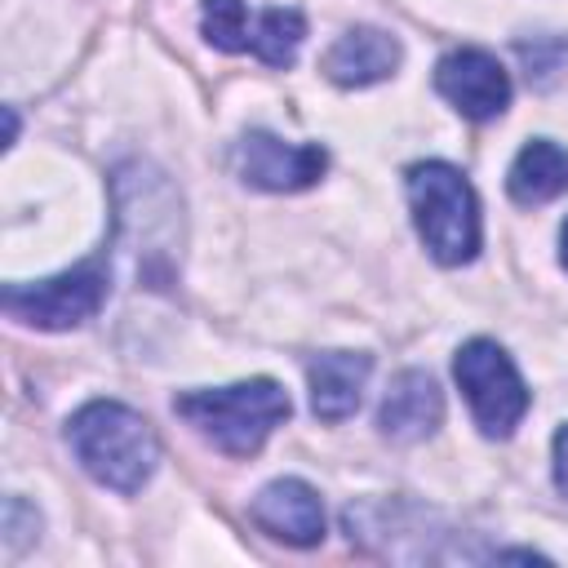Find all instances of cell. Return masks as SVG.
I'll return each instance as SVG.
<instances>
[{"instance_id":"obj_1","label":"cell","mask_w":568,"mask_h":568,"mask_svg":"<svg viewBox=\"0 0 568 568\" xmlns=\"http://www.w3.org/2000/svg\"><path fill=\"white\" fill-rule=\"evenodd\" d=\"M67 444L75 462L111 493H138L160 466V435L120 399H93L71 413Z\"/></svg>"},{"instance_id":"obj_2","label":"cell","mask_w":568,"mask_h":568,"mask_svg":"<svg viewBox=\"0 0 568 568\" xmlns=\"http://www.w3.org/2000/svg\"><path fill=\"white\" fill-rule=\"evenodd\" d=\"M288 390L271 377L235 382V386H209V390H186L173 399V413L186 417L213 448L226 457H253L266 435L288 417Z\"/></svg>"},{"instance_id":"obj_3","label":"cell","mask_w":568,"mask_h":568,"mask_svg":"<svg viewBox=\"0 0 568 568\" xmlns=\"http://www.w3.org/2000/svg\"><path fill=\"white\" fill-rule=\"evenodd\" d=\"M408 204H413L417 235L435 262L462 266L479 253V235H484L479 200L462 169H453L444 160L413 164L408 169Z\"/></svg>"},{"instance_id":"obj_4","label":"cell","mask_w":568,"mask_h":568,"mask_svg":"<svg viewBox=\"0 0 568 568\" xmlns=\"http://www.w3.org/2000/svg\"><path fill=\"white\" fill-rule=\"evenodd\" d=\"M106 288H111V253L98 248L93 257L49 275V280H36V284H9L0 293L9 320L18 324H31V328H80L84 320H93L106 302Z\"/></svg>"},{"instance_id":"obj_5","label":"cell","mask_w":568,"mask_h":568,"mask_svg":"<svg viewBox=\"0 0 568 568\" xmlns=\"http://www.w3.org/2000/svg\"><path fill=\"white\" fill-rule=\"evenodd\" d=\"M453 377H457V386H462V395H466L479 430L493 435V439H506L519 426V417L528 413V386H524L519 368L488 337H470L457 351Z\"/></svg>"},{"instance_id":"obj_6","label":"cell","mask_w":568,"mask_h":568,"mask_svg":"<svg viewBox=\"0 0 568 568\" xmlns=\"http://www.w3.org/2000/svg\"><path fill=\"white\" fill-rule=\"evenodd\" d=\"M328 155L320 142H284L275 133H244L235 142V173L262 191H306L324 178Z\"/></svg>"},{"instance_id":"obj_7","label":"cell","mask_w":568,"mask_h":568,"mask_svg":"<svg viewBox=\"0 0 568 568\" xmlns=\"http://www.w3.org/2000/svg\"><path fill=\"white\" fill-rule=\"evenodd\" d=\"M435 89L466 120H497L510 102V75L488 49H453L435 67Z\"/></svg>"},{"instance_id":"obj_8","label":"cell","mask_w":568,"mask_h":568,"mask_svg":"<svg viewBox=\"0 0 568 568\" xmlns=\"http://www.w3.org/2000/svg\"><path fill=\"white\" fill-rule=\"evenodd\" d=\"M253 524L284 541V546H315L324 537V506H320V493L302 479H275L266 484L253 506H248Z\"/></svg>"},{"instance_id":"obj_9","label":"cell","mask_w":568,"mask_h":568,"mask_svg":"<svg viewBox=\"0 0 568 568\" xmlns=\"http://www.w3.org/2000/svg\"><path fill=\"white\" fill-rule=\"evenodd\" d=\"M439 422H444V395H439L435 377L422 368H404L377 408L382 435L395 444H417V439L435 435Z\"/></svg>"},{"instance_id":"obj_10","label":"cell","mask_w":568,"mask_h":568,"mask_svg":"<svg viewBox=\"0 0 568 568\" xmlns=\"http://www.w3.org/2000/svg\"><path fill=\"white\" fill-rule=\"evenodd\" d=\"M373 359L359 351H324L306 364V382H311V413L320 422H346L359 399H364V382H368Z\"/></svg>"},{"instance_id":"obj_11","label":"cell","mask_w":568,"mask_h":568,"mask_svg":"<svg viewBox=\"0 0 568 568\" xmlns=\"http://www.w3.org/2000/svg\"><path fill=\"white\" fill-rule=\"evenodd\" d=\"M399 58L404 53H399L395 36H386L377 27H355L324 53V75L342 89H364V84H377V80L395 75Z\"/></svg>"},{"instance_id":"obj_12","label":"cell","mask_w":568,"mask_h":568,"mask_svg":"<svg viewBox=\"0 0 568 568\" xmlns=\"http://www.w3.org/2000/svg\"><path fill=\"white\" fill-rule=\"evenodd\" d=\"M506 191L515 204L532 209V204H550L568 191V151L550 138H532L519 146L510 173H506Z\"/></svg>"},{"instance_id":"obj_13","label":"cell","mask_w":568,"mask_h":568,"mask_svg":"<svg viewBox=\"0 0 568 568\" xmlns=\"http://www.w3.org/2000/svg\"><path fill=\"white\" fill-rule=\"evenodd\" d=\"M306 40V18L297 9H266L253 18L248 53H257L266 67H288Z\"/></svg>"},{"instance_id":"obj_14","label":"cell","mask_w":568,"mask_h":568,"mask_svg":"<svg viewBox=\"0 0 568 568\" xmlns=\"http://www.w3.org/2000/svg\"><path fill=\"white\" fill-rule=\"evenodd\" d=\"M200 22H204L209 44L222 49V53H244L248 40H253V18H248L244 0H204Z\"/></svg>"},{"instance_id":"obj_15","label":"cell","mask_w":568,"mask_h":568,"mask_svg":"<svg viewBox=\"0 0 568 568\" xmlns=\"http://www.w3.org/2000/svg\"><path fill=\"white\" fill-rule=\"evenodd\" d=\"M555 488L568 497V426L555 430Z\"/></svg>"},{"instance_id":"obj_16","label":"cell","mask_w":568,"mask_h":568,"mask_svg":"<svg viewBox=\"0 0 568 568\" xmlns=\"http://www.w3.org/2000/svg\"><path fill=\"white\" fill-rule=\"evenodd\" d=\"M559 262H564V271H568V217H564V226H559Z\"/></svg>"}]
</instances>
